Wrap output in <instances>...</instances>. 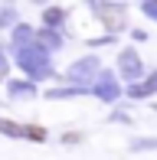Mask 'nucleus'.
Segmentation results:
<instances>
[{
  "label": "nucleus",
  "mask_w": 157,
  "mask_h": 160,
  "mask_svg": "<svg viewBox=\"0 0 157 160\" xmlns=\"http://www.w3.org/2000/svg\"><path fill=\"white\" fill-rule=\"evenodd\" d=\"M0 131H7V134H26V128H20V124H10V121H0Z\"/></svg>",
  "instance_id": "obj_1"
}]
</instances>
